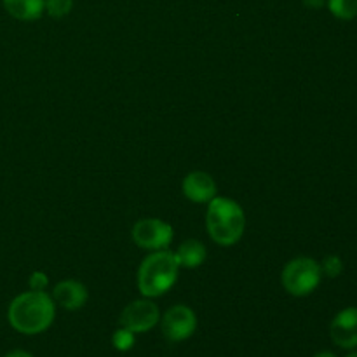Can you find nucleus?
I'll use <instances>...</instances> for the list:
<instances>
[{
  "instance_id": "obj_17",
  "label": "nucleus",
  "mask_w": 357,
  "mask_h": 357,
  "mask_svg": "<svg viewBox=\"0 0 357 357\" xmlns=\"http://www.w3.org/2000/svg\"><path fill=\"white\" fill-rule=\"evenodd\" d=\"M47 275H45L44 272H33V274H31L30 288L33 289V291H44V289L47 288Z\"/></svg>"
},
{
  "instance_id": "obj_19",
  "label": "nucleus",
  "mask_w": 357,
  "mask_h": 357,
  "mask_svg": "<svg viewBox=\"0 0 357 357\" xmlns=\"http://www.w3.org/2000/svg\"><path fill=\"white\" fill-rule=\"evenodd\" d=\"M3 357H33L30 354V352H26V351H21V349H17V351H10V352H7L6 356Z\"/></svg>"
},
{
  "instance_id": "obj_8",
  "label": "nucleus",
  "mask_w": 357,
  "mask_h": 357,
  "mask_svg": "<svg viewBox=\"0 0 357 357\" xmlns=\"http://www.w3.org/2000/svg\"><path fill=\"white\" fill-rule=\"evenodd\" d=\"M331 340L342 349L357 347V307H347L333 317L330 326Z\"/></svg>"
},
{
  "instance_id": "obj_15",
  "label": "nucleus",
  "mask_w": 357,
  "mask_h": 357,
  "mask_svg": "<svg viewBox=\"0 0 357 357\" xmlns=\"http://www.w3.org/2000/svg\"><path fill=\"white\" fill-rule=\"evenodd\" d=\"M112 344H114V347L121 352L131 351L132 345H135V333L121 326V330L115 331L114 337H112Z\"/></svg>"
},
{
  "instance_id": "obj_10",
  "label": "nucleus",
  "mask_w": 357,
  "mask_h": 357,
  "mask_svg": "<svg viewBox=\"0 0 357 357\" xmlns=\"http://www.w3.org/2000/svg\"><path fill=\"white\" fill-rule=\"evenodd\" d=\"M87 296L89 295H87L86 286L79 281H73V279L58 282L54 289H52L54 303H58L59 307L66 310H77L84 307L87 302Z\"/></svg>"
},
{
  "instance_id": "obj_12",
  "label": "nucleus",
  "mask_w": 357,
  "mask_h": 357,
  "mask_svg": "<svg viewBox=\"0 0 357 357\" xmlns=\"http://www.w3.org/2000/svg\"><path fill=\"white\" fill-rule=\"evenodd\" d=\"M206 246L197 239H188L185 243H181V246L178 248V251L174 253L176 257L178 265L185 268H195L201 267L206 260Z\"/></svg>"
},
{
  "instance_id": "obj_11",
  "label": "nucleus",
  "mask_w": 357,
  "mask_h": 357,
  "mask_svg": "<svg viewBox=\"0 0 357 357\" xmlns=\"http://www.w3.org/2000/svg\"><path fill=\"white\" fill-rule=\"evenodd\" d=\"M3 7L20 21H35L44 14L45 0H2Z\"/></svg>"
},
{
  "instance_id": "obj_20",
  "label": "nucleus",
  "mask_w": 357,
  "mask_h": 357,
  "mask_svg": "<svg viewBox=\"0 0 357 357\" xmlns=\"http://www.w3.org/2000/svg\"><path fill=\"white\" fill-rule=\"evenodd\" d=\"M314 357H337V356H335L333 352H330V351H323V352H317V354Z\"/></svg>"
},
{
  "instance_id": "obj_2",
  "label": "nucleus",
  "mask_w": 357,
  "mask_h": 357,
  "mask_svg": "<svg viewBox=\"0 0 357 357\" xmlns=\"http://www.w3.org/2000/svg\"><path fill=\"white\" fill-rule=\"evenodd\" d=\"M206 227L220 246H234L239 243L246 230V215L236 201L227 197H215L209 201L206 211Z\"/></svg>"
},
{
  "instance_id": "obj_5",
  "label": "nucleus",
  "mask_w": 357,
  "mask_h": 357,
  "mask_svg": "<svg viewBox=\"0 0 357 357\" xmlns=\"http://www.w3.org/2000/svg\"><path fill=\"white\" fill-rule=\"evenodd\" d=\"M173 227L159 218H143L132 227V241L142 250H167L173 243Z\"/></svg>"
},
{
  "instance_id": "obj_7",
  "label": "nucleus",
  "mask_w": 357,
  "mask_h": 357,
  "mask_svg": "<svg viewBox=\"0 0 357 357\" xmlns=\"http://www.w3.org/2000/svg\"><path fill=\"white\" fill-rule=\"evenodd\" d=\"M160 321L159 307L150 298L135 300L121 314V326L135 335L146 333Z\"/></svg>"
},
{
  "instance_id": "obj_14",
  "label": "nucleus",
  "mask_w": 357,
  "mask_h": 357,
  "mask_svg": "<svg viewBox=\"0 0 357 357\" xmlns=\"http://www.w3.org/2000/svg\"><path fill=\"white\" fill-rule=\"evenodd\" d=\"M73 7V0H45V13L51 17H65Z\"/></svg>"
},
{
  "instance_id": "obj_13",
  "label": "nucleus",
  "mask_w": 357,
  "mask_h": 357,
  "mask_svg": "<svg viewBox=\"0 0 357 357\" xmlns=\"http://www.w3.org/2000/svg\"><path fill=\"white\" fill-rule=\"evenodd\" d=\"M328 9L335 17L351 21L357 17V0H328Z\"/></svg>"
},
{
  "instance_id": "obj_4",
  "label": "nucleus",
  "mask_w": 357,
  "mask_h": 357,
  "mask_svg": "<svg viewBox=\"0 0 357 357\" xmlns=\"http://www.w3.org/2000/svg\"><path fill=\"white\" fill-rule=\"evenodd\" d=\"M323 279L321 264L309 257H298L282 268L281 281L286 291L293 296H307L319 286Z\"/></svg>"
},
{
  "instance_id": "obj_9",
  "label": "nucleus",
  "mask_w": 357,
  "mask_h": 357,
  "mask_svg": "<svg viewBox=\"0 0 357 357\" xmlns=\"http://www.w3.org/2000/svg\"><path fill=\"white\" fill-rule=\"evenodd\" d=\"M216 190H218L216 181L213 180L211 174L204 173V171L188 173L183 180V194L192 202L204 204V202L213 201L216 197Z\"/></svg>"
},
{
  "instance_id": "obj_21",
  "label": "nucleus",
  "mask_w": 357,
  "mask_h": 357,
  "mask_svg": "<svg viewBox=\"0 0 357 357\" xmlns=\"http://www.w3.org/2000/svg\"><path fill=\"white\" fill-rule=\"evenodd\" d=\"M347 357H357V351H356V352H352V354H349Z\"/></svg>"
},
{
  "instance_id": "obj_3",
  "label": "nucleus",
  "mask_w": 357,
  "mask_h": 357,
  "mask_svg": "<svg viewBox=\"0 0 357 357\" xmlns=\"http://www.w3.org/2000/svg\"><path fill=\"white\" fill-rule=\"evenodd\" d=\"M176 257L169 250L152 251L138 268V288L145 298H157L174 286L178 279Z\"/></svg>"
},
{
  "instance_id": "obj_1",
  "label": "nucleus",
  "mask_w": 357,
  "mask_h": 357,
  "mask_svg": "<svg viewBox=\"0 0 357 357\" xmlns=\"http://www.w3.org/2000/svg\"><path fill=\"white\" fill-rule=\"evenodd\" d=\"M56 316V303L45 291H26L17 295L10 302L7 317L17 333H44Z\"/></svg>"
},
{
  "instance_id": "obj_16",
  "label": "nucleus",
  "mask_w": 357,
  "mask_h": 357,
  "mask_svg": "<svg viewBox=\"0 0 357 357\" xmlns=\"http://www.w3.org/2000/svg\"><path fill=\"white\" fill-rule=\"evenodd\" d=\"M321 271H323V275H328V278L335 279L342 274L344 271V264H342V258L337 257V255H330L323 260L321 264Z\"/></svg>"
},
{
  "instance_id": "obj_18",
  "label": "nucleus",
  "mask_w": 357,
  "mask_h": 357,
  "mask_svg": "<svg viewBox=\"0 0 357 357\" xmlns=\"http://www.w3.org/2000/svg\"><path fill=\"white\" fill-rule=\"evenodd\" d=\"M326 2L328 0H303V3L310 9H321V7L326 6Z\"/></svg>"
},
{
  "instance_id": "obj_6",
  "label": "nucleus",
  "mask_w": 357,
  "mask_h": 357,
  "mask_svg": "<svg viewBox=\"0 0 357 357\" xmlns=\"http://www.w3.org/2000/svg\"><path fill=\"white\" fill-rule=\"evenodd\" d=\"M160 330L169 342H183L197 330V316L190 307L173 305L164 314Z\"/></svg>"
}]
</instances>
